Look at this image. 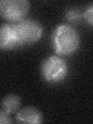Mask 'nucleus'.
Wrapping results in <instances>:
<instances>
[{
	"instance_id": "nucleus-1",
	"label": "nucleus",
	"mask_w": 93,
	"mask_h": 124,
	"mask_svg": "<svg viewBox=\"0 0 93 124\" xmlns=\"http://www.w3.org/2000/svg\"><path fill=\"white\" fill-rule=\"evenodd\" d=\"M52 44L58 55H71L78 49L80 37L77 30L69 25H60L54 31Z\"/></svg>"
},
{
	"instance_id": "nucleus-2",
	"label": "nucleus",
	"mask_w": 93,
	"mask_h": 124,
	"mask_svg": "<svg viewBox=\"0 0 93 124\" xmlns=\"http://www.w3.org/2000/svg\"><path fill=\"white\" fill-rule=\"evenodd\" d=\"M40 72L46 82L56 84L65 79L68 74V67L62 57L50 56L43 61Z\"/></svg>"
},
{
	"instance_id": "nucleus-3",
	"label": "nucleus",
	"mask_w": 93,
	"mask_h": 124,
	"mask_svg": "<svg viewBox=\"0 0 93 124\" xmlns=\"http://www.w3.org/2000/svg\"><path fill=\"white\" fill-rule=\"evenodd\" d=\"M14 26L19 46L33 44L40 40L42 37V26L33 19H23Z\"/></svg>"
},
{
	"instance_id": "nucleus-4",
	"label": "nucleus",
	"mask_w": 93,
	"mask_h": 124,
	"mask_svg": "<svg viewBox=\"0 0 93 124\" xmlns=\"http://www.w3.org/2000/svg\"><path fill=\"white\" fill-rule=\"evenodd\" d=\"M30 10V2L26 0H2L0 14L10 22H20L26 16Z\"/></svg>"
},
{
	"instance_id": "nucleus-5",
	"label": "nucleus",
	"mask_w": 93,
	"mask_h": 124,
	"mask_svg": "<svg viewBox=\"0 0 93 124\" xmlns=\"http://www.w3.org/2000/svg\"><path fill=\"white\" fill-rule=\"evenodd\" d=\"M19 46L15 26L2 24L0 29V47L2 50H10Z\"/></svg>"
},
{
	"instance_id": "nucleus-6",
	"label": "nucleus",
	"mask_w": 93,
	"mask_h": 124,
	"mask_svg": "<svg viewBox=\"0 0 93 124\" xmlns=\"http://www.w3.org/2000/svg\"><path fill=\"white\" fill-rule=\"evenodd\" d=\"M16 119L19 123L40 124L43 121V116L37 108L26 106L17 112Z\"/></svg>"
},
{
	"instance_id": "nucleus-7",
	"label": "nucleus",
	"mask_w": 93,
	"mask_h": 124,
	"mask_svg": "<svg viewBox=\"0 0 93 124\" xmlns=\"http://www.w3.org/2000/svg\"><path fill=\"white\" fill-rule=\"evenodd\" d=\"M21 105L20 98L14 94H9L5 96L2 102V109L8 113H14L19 111Z\"/></svg>"
},
{
	"instance_id": "nucleus-8",
	"label": "nucleus",
	"mask_w": 93,
	"mask_h": 124,
	"mask_svg": "<svg viewBox=\"0 0 93 124\" xmlns=\"http://www.w3.org/2000/svg\"><path fill=\"white\" fill-rule=\"evenodd\" d=\"M83 16L89 25L93 26V3H91L88 5L86 9H85Z\"/></svg>"
},
{
	"instance_id": "nucleus-9",
	"label": "nucleus",
	"mask_w": 93,
	"mask_h": 124,
	"mask_svg": "<svg viewBox=\"0 0 93 124\" xmlns=\"http://www.w3.org/2000/svg\"><path fill=\"white\" fill-rule=\"evenodd\" d=\"M66 17L69 21L77 22L81 19V14L75 9H70L66 13Z\"/></svg>"
},
{
	"instance_id": "nucleus-10",
	"label": "nucleus",
	"mask_w": 93,
	"mask_h": 124,
	"mask_svg": "<svg viewBox=\"0 0 93 124\" xmlns=\"http://www.w3.org/2000/svg\"><path fill=\"white\" fill-rule=\"evenodd\" d=\"M0 123L1 124H9L12 123V119L9 116V113L1 110L0 112Z\"/></svg>"
}]
</instances>
